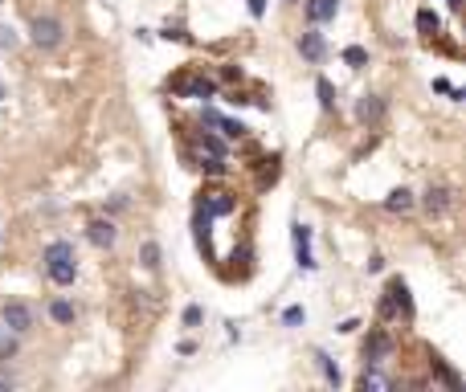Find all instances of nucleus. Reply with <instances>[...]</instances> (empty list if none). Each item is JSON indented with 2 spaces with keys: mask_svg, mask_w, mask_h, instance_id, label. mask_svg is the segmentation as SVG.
<instances>
[{
  "mask_svg": "<svg viewBox=\"0 0 466 392\" xmlns=\"http://www.w3.org/2000/svg\"><path fill=\"white\" fill-rule=\"evenodd\" d=\"M41 261H45V274H50L53 286H74V278H78V254H74V241H66V237L50 241L45 245V254H41Z\"/></svg>",
  "mask_w": 466,
  "mask_h": 392,
  "instance_id": "nucleus-1",
  "label": "nucleus"
},
{
  "mask_svg": "<svg viewBox=\"0 0 466 392\" xmlns=\"http://www.w3.org/2000/svg\"><path fill=\"white\" fill-rule=\"evenodd\" d=\"M413 319V298H409V282L405 278H389V286H384V298H381V319L384 323H393V319Z\"/></svg>",
  "mask_w": 466,
  "mask_h": 392,
  "instance_id": "nucleus-2",
  "label": "nucleus"
},
{
  "mask_svg": "<svg viewBox=\"0 0 466 392\" xmlns=\"http://www.w3.org/2000/svg\"><path fill=\"white\" fill-rule=\"evenodd\" d=\"M29 37H33L37 49H58L66 41V25L58 21V16H33V25H29Z\"/></svg>",
  "mask_w": 466,
  "mask_h": 392,
  "instance_id": "nucleus-3",
  "label": "nucleus"
},
{
  "mask_svg": "<svg viewBox=\"0 0 466 392\" xmlns=\"http://www.w3.org/2000/svg\"><path fill=\"white\" fill-rule=\"evenodd\" d=\"M0 323L9 327L13 335H29L33 323H37V310L29 307V303H17V298H13V303H4V307H0Z\"/></svg>",
  "mask_w": 466,
  "mask_h": 392,
  "instance_id": "nucleus-4",
  "label": "nucleus"
},
{
  "mask_svg": "<svg viewBox=\"0 0 466 392\" xmlns=\"http://www.w3.org/2000/svg\"><path fill=\"white\" fill-rule=\"evenodd\" d=\"M168 90L180 94V98H205V102H209V98L217 94V82L205 78V74H180V78L168 82Z\"/></svg>",
  "mask_w": 466,
  "mask_h": 392,
  "instance_id": "nucleus-5",
  "label": "nucleus"
},
{
  "mask_svg": "<svg viewBox=\"0 0 466 392\" xmlns=\"http://www.w3.org/2000/svg\"><path fill=\"white\" fill-rule=\"evenodd\" d=\"M393 352H397V343H393L389 331H372V335L364 339V364H384Z\"/></svg>",
  "mask_w": 466,
  "mask_h": 392,
  "instance_id": "nucleus-6",
  "label": "nucleus"
},
{
  "mask_svg": "<svg viewBox=\"0 0 466 392\" xmlns=\"http://www.w3.org/2000/svg\"><path fill=\"white\" fill-rule=\"evenodd\" d=\"M86 237H90V245H99V249H111V245L119 241V229H115V221L94 217V221L86 225Z\"/></svg>",
  "mask_w": 466,
  "mask_h": 392,
  "instance_id": "nucleus-7",
  "label": "nucleus"
},
{
  "mask_svg": "<svg viewBox=\"0 0 466 392\" xmlns=\"http://www.w3.org/2000/svg\"><path fill=\"white\" fill-rule=\"evenodd\" d=\"M299 53H303V58H307L311 65L323 62V58H327V41H323V33H319V29L299 33Z\"/></svg>",
  "mask_w": 466,
  "mask_h": 392,
  "instance_id": "nucleus-8",
  "label": "nucleus"
},
{
  "mask_svg": "<svg viewBox=\"0 0 466 392\" xmlns=\"http://www.w3.org/2000/svg\"><path fill=\"white\" fill-rule=\"evenodd\" d=\"M450 200H454V192H450L446 184H430L426 196H421V209L430 212V217H442V212L450 209Z\"/></svg>",
  "mask_w": 466,
  "mask_h": 392,
  "instance_id": "nucleus-9",
  "label": "nucleus"
},
{
  "mask_svg": "<svg viewBox=\"0 0 466 392\" xmlns=\"http://www.w3.org/2000/svg\"><path fill=\"white\" fill-rule=\"evenodd\" d=\"M356 119H360L364 127H381V119H384L381 94H364V98H360V102H356Z\"/></svg>",
  "mask_w": 466,
  "mask_h": 392,
  "instance_id": "nucleus-10",
  "label": "nucleus"
},
{
  "mask_svg": "<svg viewBox=\"0 0 466 392\" xmlns=\"http://www.w3.org/2000/svg\"><path fill=\"white\" fill-rule=\"evenodd\" d=\"M295 261L303 270H315L319 261L311 258V225H295Z\"/></svg>",
  "mask_w": 466,
  "mask_h": 392,
  "instance_id": "nucleus-11",
  "label": "nucleus"
},
{
  "mask_svg": "<svg viewBox=\"0 0 466 392\" xmlns=\"http://www.w3.org/2000/svg\"><path fill=\"white\" fill-rule=\"evenodd\" d=\"M340 13V0H307V21L311 25H327Z\"/></svg>",
  "mask_w": 466,
  "mask_h": 392,
  "instance_id": "nucleus-12",
  "label": "nucleus"
},
{
  "mask_svg": "<svg viewBox=\"0 0 466 392\" xmlns=\"http://www.w3.org/2000/svg\"><path fill=\"white\" fill-rule=\"evenodd\" d=\"M197 143H200V151H205V156H221V160L229 156V147H225V139H217L213 131H200V135H197Z\"/></svg>",
  "mask_w": 466,
  "mask_h": 392,
  "instance_id": "nucleus-13",
  "label": "nucleus"
},
{
  "mask_svg": "<svg viewBox=\"0 0 466 392\" xmlns=\"http://www.w3.org/2000/svg\"><path fill=\"white\" fill-rule=\"evenodd\" d=\"M384 209L389 212H409L413 209V192H409V188H393L389 200H384Z\"/></svg>",
  "mask_w": 466,
  "mask_h": 392,
  "instance_id": "nucleus-14",
  "label": "nucleus"
},
{
  "mask_svg": "<svg viewBox=\"0 0 466 392\" xmlns=\"http://www.w3.org/2000/svg\"><path fill=\"white\" fill-rule=\"evenodd\" d=\"M50 315H53V323H74V315H78V310H74V303H66V298H58V303H50Z\"/></svg>",
  "mask_w": 466,
  "mask_h": 392,
  "instance_id": "nucleus-15",
  "label": "nucleus"
},
{
  "mask_svg": "<svg viewBox=\"0 0 466 392\" xmlns=\"http://www.w3.org/2000/svg\"><path fill=\"white\" fill-rule=\"evenodd\" d=\"M315 94H319V107L332 114V111H335V86H332L327 78H319V82H315Z\"/></svg>",
  "mask_w": 466,
  "mask_h": 392,
  "instance_id": "nucleus-16",
  "label": "nucleus"
},
{
  "mask_svg": "<svg viewBox=\"0 0 466 392\" xmlns=\"http://www.w3.org/2000/svg\"><path fill=\"white\" fill-rule=\"evenodd\" d=\"M315 364H319V372H323V380H327L332 388H340V368L332 364V356H323V352H315Z\"/></svg>",
  "mask_w": 466,
  "mask_h": 392,
  "instance_id": "nucleus-17",
  "label": "nucleus"
},
{
  "mask_svg": "<svg viewBox=\"0 0 466 392\" xmlns=\"http://www.w3.org/2000/svg\"><path fill=\"white\" fill-rule=\"evenodd\" d=\"M430 368H433L438 376H442V384H446V388H458V384H462V380H458V372L442 364V356H433V359H430Z\"/></svg>",
  "mask_w": 466,
  "mask_h": 392,
  "instance_id": "nucleus-18",
  "label": "nucleus"
},
{
  "mask_svg": "<svg viewBox=\"0 0 466 392\" xmlns=\"http://www.w3.org/2000/svg\"><path fill=\"white\" fill-rule=\"evenodd\" d=\"M213 127H221L229 139H242V135H246V123H242V119H225V114H217Z\"/></svg>",
  "mask_w": 466,
  "mask_h": 392,
  "instance_id": "nucleus-19",
  "label": "nucleus"
},
{
  "mask_svg": "<svg viewBox=\"0 0 466 392\" xmlns=\"http://www.w3.org/2000/svg\"><path fill=\"white\" fill-rule=\"evenodd\" d=\"M197 168H200V172H209V176H225V172H229L221 156H200V160H197Z\"/></svg>",
  "mask_w": 466,
  "mask_h": 392,
  "instance_id": "nucleus-20",
  "label": "nucleus"
},
{
  "mask_svg": "<svg viewBox=\"0 0 466 392\" xmlns=\"http://www.w3.org/2000/svg\"><path fill=\"white\" fill-rule=\"evenodd\" d=\"M344 62H348L352 70H364V65H368V49L364 45H348V49H344Z\"/></svg>",
  "mask_w": 466,
  "mask_h": 392,
  "instance_id": "nucleus-21",
  "label": "nucleus"
},
{
  "mask_svg": "<svg viewBox=\"0 0 466 392\" xmlns=\"http://www.w3.org/2000/svg\"><path fill=\"white\" fill-rule=\"evenodd\" d=\"M417 29L426 33V37H438V13L421 9V13H417Z\"/></svg>",
  "mask_w": 466,
  "mask_h": 392,
  "instance_id": "nucleus-22",
  "label": "nucleus"
},
{
  "mask_svg": "<svg viewBox=\"0 0 466 392\" xmlns=\"http://www.w3.org/2000/svg\"><path fill=\"white\" fill-rule=\"evenodd\" d=\"M139 258H143V266H160V241H143V249H139Z\"/></svg>",
  "mask_w": 466,
  "mask_h": 392,
  "instance_id": "nucleus-23",
  "label": "nucleus"
},
{
  "mask_svg": "<svg viewBox=\"0 0 466 392\" xmlns=\"http://www.w3.org/2000/svg\"><path fill=\"white\" fill-rule=\"evenodd\" d=\"M17 352H21L17 335H4V339H0V364H9V359L17 356Z\"/></svg>",
  "mask_w": 466,
  "mask_h": 392,
  "instance_id": "nucleus-24",
  "label": "nucleus"
},
{
  "mask_svg": "<svg viewBox=\"0 0 466 392\" xmlns=\"http://www.w3.org/2000/svg\"><path fill=\"white\" fill-rule=\"evenodd\" d=\"M307 323V310L303 307H286L283 310V327H303Z\"/></svg>",
  "mask_w": 466,
  "mask_h": 392,
  "instance_id": "nucleus-25",
  "label": "nucleus"
},
{
  "mask_svg": "<svg viewBox=\"0 0 466 392\" xmlns=\"http://www.w3.org/2000/svg\"><path fill=\"white\" fill-rule=\"evenodd\" d=\"M160 37H164V41H193V37H188L180 25H164V33H160Z\"/></svg>",
  "mask_w": 466,
  "mask_h": 392,
  "instance_id": "nucleus-26",
  "label": "nucleus"
},
{
  "mask_svg": "<svg viewBox=\"0 0 466 392\" xmlns=\"http://www.w3.org/2000/svg\"><path fill=\"white\" fill-rule=\"evenodd\" d=\"M200 319H205V310L193 303V307H184V327H200Z\"/></svg>",
  "mask_w": 466,
  "mask_h": 392,
  "instance_id": "nucleus-27",
  "label": "nucleus"
},
{
  "mask_svg": "<svg viewBox=\"0 0 466 392\" xmlns=\"http://www.w3.org/2000/svg\"><path fill=\"white\" fill-rule=\"evenodd\" d=\"M0 49H17V33L9 25H0Z\"/></svg>",
  "mask_w": 466,
  "mask_h": 392,
  "instance_id": "nucleus-28",
  "label": "nucleus"
},
{
  "mask_svg": "<svg viewBox=\"0 0 466 392\" xmlns=\"http://www.w3.org/2000/svg\"><path fill=\"white\" fill-rule=\"evenodd\" d=\"M246 9H250V16H266V0H246Z\"/></svg>",
  "mask_w": 466,
  "mask_h": 392,
  "instance_id": "nucleus-29",
  "label": "nucleus"
},
{
  "mask_svg": "<svg viewBox=\"0 0 466 392\" xmlns=\"http://www.w3.org/2000/svg\"><path fill=\"white\" fill-rule=\"evenodd\" d=\"M356 327H360V319H344V323L335 327V331H344V335H352V331H356Z\"/></svg>",
  "mask_w": 466,
  "mask_h": 392,
  "instance_id": "nucleus-30",
  "label": "nucleus"
},
{
  "mask_svg": "<svg viewBox=\"0 0 466 392\" xmlns=\"http://www.w3.org/2000/svg\"><path fill=\"white\" fill-rule=\"evenodd\" d=\"M458 4H462V0H450V9H454V13H458Z\"/></svg>",
  "mask_w": 466,
  "mask_h": 392,
  "instance_id": "nucleus-31",
  "label": "nucleus"
},
{
  "mask_svg": "<svg viewBox=\"0 0 466 392\" xmlns=\"http://www.w3.org/2000/svg\"><path fill=\"white\" fill-rule=\"evenodd\" d=\"M4 94H9V90H4V82H0V98H4Z\"/></svg>",
  "mask_w": 466,
  "mask_h": 392,
  "instance_id": "nucleus-32",
  "label": "nucleus"
},
{
  "mask_svg": "<svg viewBox=\"0 0 466 392\" xmlns=\"http://www.w3.org/2000/svg\"><path fill=\"white\" fill-rule=\"evenodd\" d=\"M286 4H299V0H286Z\"/></svg>",
  "mask_w": 466,
  "mask_h": 392,
  "instance_id": "nucleus-33",
  "label": "nucleus"
}]
</instances>
